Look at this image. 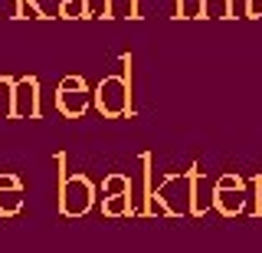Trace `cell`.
<instances>
[{"label": "cell", "instance_id": "cell-1", "mask_svg": "<svg viewBox=\"0 0 262 253\" xmlns=\"http://www.w3.org/2000/svg\"><path fill=\"white\" fill-rule=\"evenodd\" d=\"M92 102L102 119H128L135 112V105H131V53H121V72L105 76L95 86Z\"/></svg>", "mask_w": 262, "mask_h": 253}, {"label": "cell", "instance_id": "cell-2", "mask_svg": "<svg viewBox=\"0 0 262 253\" xmlns=\"http://www.w3.org/2000/svg\"><path fill=\"white\" fill-rule=\"evenodd\" d=\"M56 178H59V214L82 217L95 204V184L85 174H66V151H56Z\"/></svg>", "mask_w": 262, "mask_h": 253}, {"label": "cell", "instance_id": "cell-3", "mask_svg": "<svg viewBox=\"0 0 262 253\" xmlns=\"http://www.w3.org/2000/svg\"><path fill=\"white\" fill-rule=\"evenodd\" d=\"M193 171H196V165H190L187 171H177V174H167V178L158 184V191H154L151 201H158L161 210H164L167 217H184V214H190Z\"/></svg>", "mask_w": 262, "mask_h": 253}, {"label": "cell", "instance_id": "cell-4", "mask_svg": "<svg viewBox=\"0 0 262 253\" xmlns=\"http://www.w3.org/2000/svg\"><path fill=\"white\" fill-rule=\"evenodd\" d=\"M13 119H39V79H13Z\"/></svg>", "mask_w": 262, "mask_h": 253}, {"label": "cell", "instance_id": "cell-5", "mask_svg": "<svg viewBox=\"0 0 262 253\" xmlns=\"http://www.w3.org/2000/svg\"><path fill=\"white\" fill-rule=\"evenodd\" d=\"M20 207H23V181L13 171H7V174H0V217L20 214Z\"/></svg>", "mask_w": 262, "mask_h": 253}, {"label": "cell", "instance_id": "cell-6", "mask_svg": "<svg viewBox=\"0 0 262 253\" xmlns=\"http://www.w3.org/2000/svg\"><path fill=\"white\" fill-rule=\"evenodd\" d=\"M89 86L85 89H66V86H59L56 89V109L62 112L66 119H82L85 115V109H89Z\"/></svg>", "mask_w": 262, "mask_h": 253}, {"label": "cell", "instance_id": "cell-7", "mask_svg": "<svg viewBox=\"0 0 262 253\" xmlns=\"http://www.w3.org/2000/svg\"><path fill=\"white\" fill-rule=\"evenodd\" d=\"M213 207V181L200 168L193 171V187H190V217H203Z\"/></svg>", "mask_w": 262, "mask_h": 253}, {"label": "cell", "instance_id": "cell-8", "mask_svg": "<svg viewBox=\"0 0 262 253\" xmlns=\"http://www.w3.org/2000/svg\"><path fill=\"white\" fill-rule=\"evenodd\" d=\"M213 207L223 217H236L246 210V191H236V187H213Z\"/></svg>", "mask_w": 262, "mask_h": 253}, {"label": "cell", "instance_id": "cell-9", "mask_svg": "<svg viewBox=\"0 0 262 253\" xmlns=\"http://www.w3.org/2000/svg\"><path fill=\"white\" fill-rule=\"evenodd\" d=\"M138 165H141V207H138V214L141 217H151L154 214V171H151V151H144L141 158H138Z\"/></svg>", "mask_w": 262, "mask_h": 253}, {"label": "cell", "instance_id": "cell-10", "mask_svg": "<svg viewBox=\"0 0 262 253\" xmlns=\"http://www.w3.org/2000/svg\"><path fill=\"white\" fill-rule=\"evenodd\" d=\"M141 20V7H138V0H105V20Z\"/></svg>", "mask_w": 262, "mask_h": 253}, {"label": "cell", "instance_id": "cell-11", "mask_svg": "<svg viewBox=\"0 0 262 253\" xmlns=\"http://www.w3.org/2000/svg\"><path fill=\"white\" fill-rule=\"evenodd\" d=\"M102 214H105V217H131V214H135V201H131V194L105 198V201H102Z\"/></svg>", "mask_w": 262, "mask_h": 253}, {"label": "cell", "instance_id": "cell-12", "mask_svg": "<svg viewBox=\"0 0 262 253\" xmlns=\"http://www.w3.org/2000/svg\"><path fill=\"white\" fill-rule=\"evenodd\" d=\"M135 191V184H131V178L128 174H105V181H102V194L105 198H118V194H131Z\"/></svg>", "mask_w": 262, "mask_h": 253}, {"label": "cell", "instance_id": "cell-13", "mask_svg": "<svg viewBox=\"0 0 262 253\" xmlns=\"http://www.w3.org/2000/svg\"><path fill=\"white\" fill-rule=\"evenodd\" d=\"M233 0H203V20H233Z\"/></svg>", "mask_w": 262, "mask_h": 253}, {"label": "cell", "instance_id": "cell-14", "mask_svg": "<svg viewBox=\"0 0 262 253\" xmlns=\"http://www.w3.org/2000/svg\"><path fill=\"white\" fill-rule=\"evenodd\" d=\"M56 17H62V20H89V0H59Z\"/></svg>", "mask_w": 262, "mask_h": 253}, {"label": "cell", "instance_id": "cell-15", "mask_svg": "<svg viewBox=\"0 0 262 253\" xmlns=\"http://www.w3.org/2000/svg\"><path fill=\"white\" fill-rule=\"evenodd\" d=\"M0 119H13V79L0 76Z\"/></svg>", "mask_w": 262, "mask_h": 253}, {"label": "cell", "instance_id": "cell-16", "mask_svg": "<svg viewBox=\"0 0 262 253\" xmlns=\"http://www.w3.org/2000/svg\"><path fill=\"white\" fill-rule=\"evenodd\" d=\"M174 17L177 20H203V0H177Z\"/></svg>", "mask_w": 262, "mask_h": 253}, {"label": "cell", "instance_id": "cell-17", "mask_svg": "<svg viewBox=\"0 0 262 253\" xmlns=\"http://www.w3.org/2000/svg\"><path fill=\"white\" fill-rule=\"evenodd\" d=\"M213 187H236V191H246V181L239 174H233V171H226V174H220L216 181H213Z\"/></svg>", "mask_w": 262, "mask_h": 253}, {"label": "cell", "instance_id": "cell-18", "mask_svg": "<svg viewBox=\"0 0 262 253\" xmlns=\"http://www.w3.org/2000/svg\"><path fill=\"white\" fill-rule=\"evenodd\" d=\"M239 17L259 20L262 17V0H243V4H239Z\"/></svg>", "mask_w": 262, "mask_h": 253}, {"label": "cell", "instance_id": "cell-19", "mask_svg": "<svg viewBox=\"0 0 262 253\" xmlns=\"http://www.w3.org/2000/svg\"><path fill=\"white\" fill-rule=\"evenodd\" d=\"M252 187H256V207H252V214L262 217V174L252 178Z\"/></svg>", "mask_w": 262, "mask_h": 253}, {"label": "cell", "instance_id": "cell-20", "mask_svg": "<svg viewBox=\"0 0 262 253\" xmlns=\"http://www.w3.org/2000/svg\"><path fill=\"white\" fill-rule=\"evenodd\" d=\"M59 86H66V89H85L89 83H85L82 76H62V83H59Z\"/></svg>", "mask_w": 262, "mask_h": 253}]
</instances>
